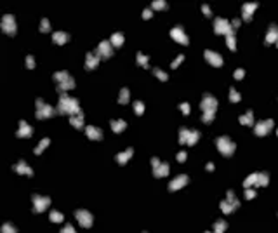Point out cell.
Wrapping results in <instances>:
<instances>
[{
    "label": "cell",
    "mask_w": 278,
    "mask_h": 233,
    "mask_svg": "<svg viewBox=\"0 0 278 233\" xmlns=\"http://www.w3.org/2000/svg\"><path fill=\"white\" fill-rule=\"evenodd\" d=\"M226 44L230 49H235V35H228L226 37Z\"/></svg>",
    "instance_id": "83f0119b"
},
{
    "label": "cell",
    "mask_w": 278,
    "mask_h": 233,
    "mask_svg": "<svg viewBox=\"0 0 278 233\" xmlns=\"http://www.w3.org/2000/svg\"><path fill=\"white\" fill-rule=\"evenodd\" d=\"M153 73L157 75V77H158L160 80H167V73H163V71L160 70V68H153Z\"/></svg>",
    "instance_id": "d4e9b609"
},
{
    "label": "cell",
    "mask_w": 278,
    "mask_h": 233,
    "mask_svg": "<svg viewBox=\"0 0 278 233\" xmlns=\"http://www.w3.org/2000/svg\"><path fill=\"white\" fill-rule=\"evenodd\" d=\"M87 134L90 139H99L101 137V131H96L94 127H87Z\"/></svg>",
    "instance_id": "2e32d148"
},
{
    "label": "cell",
    "mask_w": 278,
    "mask_h": 233,
    "mask_svg": "<svg viewBox=\"0 0 278 233\" xmlns=\"http://www.w3.org/2000/svg\"><path fill=\"white\" fill-rule=\"evenodd\" d=\"M202 11H203V14H205V16H210V14H212L210 7H209L207 4H203V5H202Z\"/></svg>",
    "instance_id": "1f68e13d"
},
{
    "label": "cell",
    "mask_w": 278,
    "mask_h": 233,
    "mask_svg": "<svg viewBox=\"0 0 278 233\" xmlns=\"http://www.w3.org/2000/svg\"><path fill=\"white\" fill-rule=\"evenodd\" d=\"M151 7H153V9H157V11L165 9V7H167V2H163V0H155L153 4H151Z\"/></svg>",
    "instance_id": "d6986e66"
},
{
    "label": "cell",
    "mask_w": 278,
    "mask_h": 233,
    "mask_svg": "<svg viewBox=\"0 0 278 233\" xmlns=\"http://www.w3.org/2000/svg\"><path fill=\"white\" fill-rule=\"evenodd\" d=\"M18 171H19V172H24V174H31V169H30V167H26V165H24V162H19Z\"/></svg>",
    "instance_id": "484cf974"
},
{
    "label": "cell",
    "mask_w": 278,
    "mask_h": 233,
    "mask_svg": "<svg viewBox=\"0 0 278 233\" xmlns=\"http://www.w3.org/2000/svg\"><path fill=\"white\" fill-rule=\"evenodd\" d=\"M184 159H186V153H184V151H181V153L177 155V160H181V162H183Z\"/></svg>",
    "instance_id": "60d3db41"
},
{
    "label": "cell",
    "mask_w": 278,
    "mask_h": 233,
    "mask_svg": "<svg viewBox=\"0 0 278 233\" xmlns=\"http://www.w3.org/2000/svg\"><path fill=\"white\" fill-rule=\"evenodd\" d=\"M110 42H111V45H115V47H120V45L124 44V35L117 31V33H113V35H111Z\"/></svg>",
    "instance_id": "4fadbf2b"
},
{
    "label": "cell",
    "mask_w": 278,
    "mask_h": 233,
    "mask_svg": "<svg viewBox=\"0 0 278 233\" xmlns=\"http://www.w3.org/2000/svg\"><path fill=\"white\" fill-rule=\"evenodd\" d=\"M231 99H233V101H236V99H238V94L235 92L233 89H231Z\"/></svg>",
    "instance_id": "b9f144b4"
},
{
    "label": "cell",
    "mask_w": 278,
    "mask_h": 233,
    "mask_svg": "<svg viewBox=\"0 0 278 233\" xmlns=\"http://www.w3.org/2000/svg\"><path fill=\"white\" fill-rule=\"evenodd\" d=\"M26 66H28V68H33V66H35V59H33V56H26Z\"/></svg>",
    "instance_id": "f546056e"
},
{
    "label": "cell",
    "mask_w": 278,
    "mask_h": 233,
    "mask_svg": "<svg viewBox=\"0 0 278 233\" xmlns=\"http://www.w3.org/2000/svg\"><path fill=\"white\" fill-rule=\"evenodd\" d=\"M205 59H207L210 65H214V66H221V65H223V57H221L217 52H214V51H205Z\"/></svg>",
    "instance_id": "5b68a950"
},
{
    "label": "cell",
    "mask_w": 278,
    "mask_h": 233,
    "mask_svg": "<svg viewBox=\"0 0 278 233\" xmlns=\"http://www.w3.org/2000/svg\"><path fill=\"white\" fill-rule=\"evenodd\" d=\"M96 54L99 57H110L111 54H113V49H111V42L110 40H103L101 44L97 45V51H96Z\"/></svg>",
    "instance_id": "3957f363"
},
{
    "label": "cell",
    "mask_w": 278,
    "mask_h": 233,
    "mask_svg": "<svg viewBox=\"0 0 278 233\" xmlns=\"http://www.w3.org/2000/svg\"><path fill=\"white\" fill-rule=\"evenodd\" d=\"M54 78L58 80V82H61V84H63L64 80H68V78H70V75H68L66 71H58V73H54Z\"/></svg>",
    "instance_id": "e0dca14e"
},
{
    "label": "cell",
    "mask_w": 278,
    "mask_h": 233,
    "mask_svg": "<svg viewBox=\"0 0 278 233\" xmlns=\"http://www.w3.org/2000/svg\"><path fill=\"white\" fill-rule=\"evenodd\" d=\"M40 30L44 31V33L51 30V25H49V19H47V18H44L42 21H40Z\"/></svg>",
    "instance_id": "7402d4cb"
},
{
    "label": "cell",
    "mask_w": 278,
    "mask_h": 233,
    "mask_svg": "<svg viewBox=\"0 0 278 233\" xmlns=\"http://www.w3.org/2000/svg\"><path fill=\"white\" fill-rule=\"evenodd\" d=\"M202 106H203V110L205 111H214V108H216V99L214 97H205L203 99V103H202Z\"/></svg>",
    "instance_id": "7c38bea8"
},
{
    "label": "cell",
    "mask_w": 278,
    "mask_h": 233,
    "mask_svg": "<svg viewBox=\"0 0 278 233\" xmlns=\"http://www.w3.org/2000/svg\"><path fill=\"white\" fill-rule=\"evenodd\" d=\"M137 63L141 66H148V56H144V54H141V52H137Z\"/></svg>",
    "instance_id": "44dd1931"
},
{
    "label": "cell",
    "mask_w": 278,
    "mask_h": 233,
    "mask_svg": "<svg viewBox=\"0 0 278 233\" xmlns=\"http://www.w3.org/2000/svg\"><path fill=\"white\" fill-rule=\"evenodd\" d=\"M275 40H278V28L275 26V25H271V26H269V33L266 35V42L271 44V42H275Z\"/></svg>",
    "instance_id": "8fae6325"
},
{
    "label": "cell",
    "mask_w": 278,
    "mask_h": 233,
    "mask_svg": "<svg viewBox=\"0 0 278 233\" xmlns=\"http://www.w3.org/2000/svg\"><path fill=\"white\" fill-rule=\"evenodd\" d=\"M130 155H132V150H127V151H125V153L118 155V157H117V159H118V162H120V164H124L125 160H127L129 157H130Z\"/></svg>",
    "instance_id": "603a6c76"
},
{
    "label": "cell",
    "mask_w": 278,
    "mask_h": 233,
    "mask_svg": "<svg viewBox=\"0 0 278 233\" xmlns=\"http://www.w3.org/2000/svg\"><path fill=\"white\" fill-rule=\"evenodd\" d=\"M181 108H183V113H188V111H190V106L186 105V103H184V105H181Z\"/></svg>",
    "instance_id": "ab89813d"
},
{
    "label": "cell",
    "mask_w": 278,
    "mask_h": 233,
    "mask_svg": "<svg viewBox=\"0 0 278 233\" xmlns=\"http://www.w3.org/2000/svg\"><path fill=\"white\" fill-rule=\"evenodd\" d=\"M97 63H99V56H97V54H94V52H89V54H87V57H85V65H87V68H89V70L96 68V66H97Z\"/></svg>",
    "instance_id": "8992f818"
},
{
    "label": "cell",
    "mask_w": 278,
    "mask_h": 233,
    "mask_svg": "<svg viewBox=\"0 0 278 233\" xmlns=\"http://www.w3.org/2000/svg\"><path fill=\"white\" fill-rule=\"evenodd\" d=\"M134 106H136V111H137V113H143V103H139V101H137Z\"/></svg>",
    "instance_id": "d590c367"
},
{
    "label": "cell",
    "mask_w": 278,
    "mask_h": 233,
    "mask_svg": "<svg viewBox=\"0 0 278 233\" xmlns=\"http://www.w3.org/2000/svg\"><path fill=\"white\" fill-rule=\"evenodd\" d=\"M183 59H184V56H183V54H181V56H177L176 59H174V63H172V68H177V66L183 63Z\"/></svg>",
    "instance_id": "f1b7e54d"
},
{
    "label": "cell",
    "mask_w": 278,
    "mask_h": 233,
    "mask_svg": "<svg viewBox=\"0 0 278 233\" xmlns=\"http://www.w3.org/2000/svg\"><path fill=\"white\" fill-rule=\"evenodd\" d=\"M26 134H31V127H26V123L21 122V131H19V136H26Z\"/></svg>",
    "instance_id": "cb8c5ba5"
},
{
    "label": "cell",
    "mask_w": 278,
    "mask_h": 233,
    "mask_svg": "<svg viewBox=\"0 0 278 233\" xmlns=\"http://www.w3.org/2000/svg\"><path fill=\"white\" fill-rule=\"evenodd\" d=\"M214 31H216L217 35H223L224 33L226 37L228 35H233V26L230 25V21L224 18H217L214 21Z\"/></svg>",
    "instance_id": "6da1fadb"
},
{
    "label": "cell",
    "mask_w": 278,
    "mask_h": 233,
    "mask_svg": "<svg viewBox=\"0 0 278 233\" xmlns=\"http://www.w3.org/2000/svg\"><path fill=\"white\" fill-rule=\"evenodd\" d=\"M73 85H75V82H73V78L70 77V78H68V80H64L63 84H59V91H64V89H71Z\"/></svg>",
    "instance_id": "ac0fdd59"
},
{
    "label": "cell",
    "mask_w": 278,
    "mask_h": 233,
    "mask_svg": "<svg viewBox=\"0 0 278 233\" xmlns=\"http://www.w3.org/2000/svg\"><path fill=\"white\" fill-rule=\"evenodd\" d=\"M257 7V4L256 2H252V4H245L243 5V19L245 21H250V18H252V12H254V9Z\"/></svg>",
    "instance_id": "ba28073f"
},
{
    "label": "cell",
    "mask_w": 278,
    "mask_h": 233,
    "mask_svg": "<svg viewBox=\"0 0 278 233\" xmlns=\"http://www.w3.org/2000/svg\"><path fill=\"white\" fill-rule=\"evenodd\" d=\"M2 30L7 35H16V19L12 14H5L2 18Z\"/></svg>",
    "instance_id": "7a4b0ae2"
},
{
    "label": "cell",
    "mask_w": 278,
    "mask_h": 233,
    "mask_svg": "<svg viewBox=\"0 0 278 233\" xmlns=\"http://www.w3.org/2000/svg\"><path fill=\"white\" fill-rule=\"evenodd\" d=\"M170 37H172V38L176 40V42L183 44V45H188V44H190V40H188V37H186V33L183 31V28H181V26L172 28V30H170Z\"/></svg>",
    "instance_id": "277c9868"
},
{
    "label": "cell",
    "mask_w": 278,
    "mask_h": 233,
    "mask_svg": "<svg viewBox=\"0 0 278 233\" xmlns=\"http://www.w3.org/2000/svg\"><path fill=\"white\" fill-rule=\"evenodd\" d=\"M151 16H153V11H151V9H144V12H143V18H144V19H150Z\"/></svg>",
    "instance_id": "836d02e7"
},
{
    "label": "cell",
    "mask_w": 278,
    "mask_h": 233,
    "mask_svg": "<svg viewBox=\"0 0 278 233\" xmlns=\"http://www.w3.org/2000/svg\"><path fill=\"white\" fill-rule=\"evenodd\" d=\"M231 26H233V28H238V26H240V19H233V21H231Z\"/></svg>",
    "instance_id": "8d00e7d4"
},
{
    "label": "cell",
    "mask_w": 278,
    "mask_h": 233,
    "mask_svg": "<svg viewBox=\"0 0 278 233\" xmlns=\"http://www.w3.org/2000/svg\"><path fill=\"white\" fill-rule=\"evenodd\" d=\"M235 77H236V78H242V77H243V70H236V71H235Z\"/></svg>",
    "instance_id": "74e56055"
},
{
    "label": "cell",
    "mask_w": 278,
    "mask_h": 233,
    "mask_svg": "<svg viewBox=\"0 0 278 233\" xmlns=\"http://www.w3.org/2000/svg\"><path fill=\"white\" fill-rule=\"evenodd\" d=\"M186 183V176H179L177 179H174L172 183H170V190H177L179 186H183Z\"/></svg>",
    "instance_id": "9a60e30c"
},
{
    "label": "cell",
    "mask_w": 278,
    "mask_h": 233,
    "mask_svg": "<svg viewBox=\"0 0 278 233\" xmlns=\"http://www.w3.org/2000/svg\"><path fill=\"white\" fill-rule=\"evenodd\" d=\"M129 101V91L124 89L122 92H120V103H127Z\"/></svg>",
    "instance_id": "4316f807"
},
{
    "label": "cell",
    "mask_w": 278,
    "mask_h": 233,
    "mask_svg": "<svg viewBox=\"0 0 278 233\" xmlns=\"http://www.w3.org/2000/svg\"><path fill=\"white\" fill-rule=\"evenodd\" d=\"M51 219H52V221H61L63 216L59 214V212H52V214H51Z\"/></svg>",
    "instance_id": "d6a6232c"
},
{
    "label": "cell",
    "mask_w": 278,
    "mask_h": 233,
    "mask_svg": "<svg viewBox=\"0 0 278 233\" xmlns=\"http://www.w3.org/2000/svg\"><path fill=\"white\" fill-rule=\"evenodd\" d=\"M68 38H70V35H68V33H64V31H56V33L52 35V40L56 42V44H59V45L66 44Z\"/></svg>",
    "instance_id": "9c48e42d"
},
{
    "label": "cell",
    "mask_w": 278,
    "mask_h": 233,
    "mask_svg": "<svg viewBox=\"0 0 278 233\" xmlns=\"http://www.w3.org/2000/svg\"><path fill=\"white\" fill-rule=\"evenodd\" d=\"M47 145H49V139H44V141H42V143L38 145V148H37V153H40V151H42V150H44Z\"/></svg>",
    "instance_id": "4dcf8cb0"
},
{
    "label": "cell",
    "mask_w": 278,
    "mask_h": 233,
    "mask_svg": "<svg viewBox=\"0 0 278 233\" xmlns=\"http://www.w3.org/2000/svg\"><path fill=\"white\" fill-rule=\"evenodd\" d=\"M77 217H78V221L84 224V226H90V223H92V216L85 211H78L77 212Z\"/></svg>",
    "instance_id": "52a82bcc"
},
{
    "label": "cell",
    "mask_w": 278,
    "mask_h": 233,
    "mask_svg": "<svg viewBox=\"0 0 278 233\" xmlns=\"http://www.w3.org/2000/svg\"><path fill=\"white\" fill-rule=\"evenodd\" d=\"M33 200H35V211H44L49 204V198H40L37 195L33 197Z\"/></svg>",
    "instance_id": "30bf717a"
},
{
    "label": "cell",
    "mask_w": 278,
    "mask_h": 233,
    "mask_svg": "<svg viewBox=\"0 0 278 233\" xmlns=\"http://www.w3.org/2000/svg\"><path fill=\"white\" fill-rule=\"evenodd\" d=\"M2 231H4V233H14V230L11 228V224H4V228H2Z\"/></svg>",
    "instance_id": "e575fe53"
},
{
    "label": "cell",
    "mask_w": 278,
    "mask_h": 233,
    "mask_svg": "<svg viewBox=\"0 0 278 233\" xmlns=\"http://www.w3.org/2000/svg\"><path fill=\"white\" fill-rule=\"evenodd\" d=\"M63 233H75V230L71 228V226H66V228L63 230Z\"/></svg>",
    "instance_id": "f35d334b"
},
{
    "label": "cell",
    "mask_w": 278,
    "mask_h": 233,
    "mask_svg": "<svg viewBox=\"0 0 278 233\" xmlns=\"http://www.w3.org/2000/svg\"><path fill=\"white\" fill-rule=\"evenodd\" d=\"M111 127H113V131L120 132L122 129L125 127V122H122V120H117V122H111Z\"/></svg>",
    "instance_id": "ffe728a7"
},
{
    "label": "cell",
    "mask_w": 278,
    "mask_h": 233,
    "mask_svg": "<svg viewBox=\"0 0 278 233\" xmlns=\"http://www.w3.org/2000/svg\"><path fill=\"white\" fill-rule=\"evenodd\" d=\"M219 146H221V151H224L226 155L231 153V150H233V145H230L228 139H219Z\"/></svg>",
    "instance_id": "5bb4252c"
}]
</instances>
